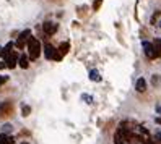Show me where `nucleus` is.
I'll return each instance as SVG.
<instances>
[{
  "label": "nucleus",
  "instance_id": "25",
  "mask_svg": "<svg viewBox=\"0 0 161 144\" xmlns=\"http://www.w3.org/2000/svg\"><path fill=\"white\" fill-rule=\"evenodd\" d=\"M21 144H28V142H21Z\"/></svg>",
  "mask_w": 161,
  "mask_h": 144
},
{
  "label": "nucleus",
  "instance_id": "13",
  "mask_svg": "<svg viewBox=\"0 0 161 144\" xmlns=\"http://www.w3.org/2000/svg\"><path fill=\"white\" fill-rule=\"evenodd\" d=\"M0 144H13V138L5 134V133H2L0 134Z\"/></svg>",
  "mask_w": 161,
  "mask_h": 144
},
{
  "label": "nucleus",
  "instance_id": "6",
  "mask_svg": "<svg viewBox=\"0 0 161 144\" xmlns=\"http://www.w3.org/2000/svg\"><path fill=\"white\" fill-rule=\"evenodd\" d=\"M142 47H143V52H145V55L148 57V59H156V54H155V44L143 41V42H142Z\"/></svg>",
  "mask_w": 161,
  "mask_h": 144
},
{
  "label": "nucleus",
  "instance_id": "12",
  "mask_svg": "<svg viewBox=\"0 0 161 144\" xmlns=\"http://www.w3.org/2000/svg\"><path fill=\"white\" fill-rule=\"evenodd\" d=\"M90 80H91L93 83H99L103 78H101V75H99L98 70H91V71H90Z\"/></svg>",
  "mask_w": 161,
  "mask_h": 144
},
{
  "label": "nucleus",
  "instance_id": "16",
  "mask_svg": "<svg viewBox=\"0 0 161 144\" xmlns=\"http://www.w3.org/2000/svg\"><path fill=\"white\" fill-rule=\"evenodd\" d=\"M81 100H85L86 104H93V97L90 94H81Z\"/></svg>",
  "mask_w": 161,
  "mask_h": 144
},
{
  "label": "nucleus",
  "instance_id": "18",
  "mask_svg": "<svg viewBox=\"0 0 161 144\" xmlns=\"http://www.w3.org/2000/svg\"><path fill=\"white\" fill-rule=\"evenodd\" d=\"M2 131H3V133H10V131H12V125H3Z\"/></svg>",
  "mask_w": 161,
  "mask_h": 144
},
{
  "label": "nucleus",
  "instance_id": "19",
  "mask_svg": "<svg viewBox=\"0 0 161 144\" xmlns=\"http://www.w3.org/2000/svg\"><path fill=\"white\" fill-rule=\"evenodd\" d=\"M8 81V76H0V86H3Z\"/></svg>",
  "mask_w": 161,
  "mask_h": 144
},
{
  "label": "nucleus",
  "instance_id": "3",
  "mask_svg": "<svg viewBox=\"0 0 161 144\" xmlns=\"http://www.w3.org/2000/svg\"><path fill=\"white\" fill-rule=\"evenodd\" d=\"M31 37V29H25L21 31L20 34H18V39L15 42V45L18 47V49H25V45L28 44V39Z\"/></svg>",
  "mask_w": 161,
  "mask_h": 144
},
{
  "label": "nucleus",
  "instance_id": "2",
  "mask_svg": "<svg viewBox=\"0 0 161 144\" xmlns=\"http://www.w3.org/2000/svg\"><path fill=\"white\" fill-rule=\"evenodd\" d=\"M44 55H46L47 60H62V55L59 54V49H55L51 44L44 45Z\"/></svg>",
  "mask_w": 161,
  "mask_h": 144
},
{
  "label": "nucleus",
  "instance_id": "14",
  "mask_svg": "<svg viewBox=\"0 0 161 144\" xmlns=\"http://www.w3.org/2000/svg\"><path fill=\"white\" fill-rule=\"evenodd\" d=\"M153 44H155V54H156V59H159V57H161V44H159L158 41H155Z\"/></svg>",
  "mask_w": 161,
  "mask_h": 144
},
{
  "label": "nucleus",
  "instance_id": "7",
  "mask_svg": "<svg viewBox=\"0 0 161 144\" xmlns=\"http://www.w3.org/2000/svg\"><path fill=\"white\" fill-rule=\"evenodd\" d=\"M16 62H18V55H16V52H12V54L5 59L7 68H15V66H16Z\"/></svg>",
  "mask_w": 161,
  "mask_h": 144
},
{
  "label": "nucleus",
  "instance_id": "11",
  "mask_svg": "<svg viewBox=\"0 0 161 144\" xmlns=\"http://www.w3.org/2000/svg\"><path fill=\"white\" fill-rule=\"evenodd\" d=\"M13 45H15L13 42H8L5 47H2V57H3V59H7V57L12 54V50H13Z\"/></svg>",
  "mask_w": 161,
  "mask_h": 144
},
{
  "label": "nucleus",
  "instance_id": "23",
  "mask_svg": "<svg viewBox=\"0 0 161 144\" xmlns=\"http://www.w3.org/2000/svg\"><path fill=\"white\" fill-rule=\"evenodd\" d=\"M156 41H158V42H159V44H161V39H156Z\"/></svg>",
  "mask_w": 161,
  "mask_h": 144
},
{
  "label": "nucleus",
  "instance_id": "1",
  "mask_svg": "<svg viewBox=\"0 0 161 144\" xmlns=\"http://www.w3.org/2000/svg\"><path fill=\"white\" fill-rule=\"evenodd\" d=\"M26 47H28V55H30V60H37V59H39V55L42 52V47H41V42L37 41L36 37L31 36L30 39H28Z\"/></svg>",
  "mask_w": 161,
  "mask_h": 144
},
{
  "label": "nucleus",
  "instance_id": "8",
  "mask_svg": "<svg viewBox=\"0 0 161 144\" xmlns=\"http://www.w3.org/2000/svg\"><path fill=\"white\" fill-rule=\"evenodd\" d=\"M135 89H137L138 92H145V91H147V81H145V78H138V80H137Z\"/></svg>",
  "mask_w": 161,
  "mask_h": 144
},
{
  "label": "nucleus",
  "instance_id": "17",
  "mask_svg": "<svg viewBox=\"0 0 161 144\" xmlns=\"http://www.w3.org/2000/svg\"><path fill=\"white\" fill-rule=\"evenodd\" d=\"M101 3H103V0H94V2H93V10H94V12H96V10H99Z\"/></svg>",
  "mask_w": 161,
  "mask_h": 144
},
{
  "label": "nucleus",
  "instance_id": "24",
  "mask_svg": "<svg viewBox=\"0 0 161 144\" xmlns=\"http://www.w3.org/2000/svg\"><path fill=\"white\" fill-rule=\"evenodd\" d=\"M158 24H159V26H161V20H159V23H158Z\"/></svg>",
  "mask_w": 161,
  "mask_h": 144
},
{
  "label": "nucleus",
  "instance_id": "21",
  "mask_svg": "<svg viewBox=\"0 0 161 144\" xmlns=\"http://www.w3.org/2000/svg\"><path fill=\"white\" fill-rule=\"evenodd\" d=\"M5 66H7V63H5V62H0V70L5 68Z\"/></svg>",
  "mask_w": 161,
  "mask_h": 144
},
{
  "label": "nucleus",
  "instance_id": "20",
  "mask_svg": "<svg viewBox=\"0 0 161 144\" xmlns=\"http://www.w3.org/2000/svg\"><path fill=\"white\" fill-rule=\"evenodd\" d=\"M156 139L161 142V131H158V133H156Z\"/></svg>",
  "mask_w": 161,
  "mask_h": 144
},
{
  "label": "nucleus",
  "instance_id": "10",
  "mask_svg": "<svg viewBox=\"0 0 161 144\" xmlns=\"http://www.w3.org/2000/svg\"><path fill=\"white\" fill-rule=\"evenodd\" d=\"M18 65H20L23 70H26L28 66H30V55H21L20 60H18Z\"/></svg>",
  "mask_w": 161,
  "mask_h": 144
},
{
  "label": "nucleus",
  "instance_id": "4",
  "mask_svg": "<svg viewBox=\"0 0 161 144\" xmlns=\"http://www.w3.org/2000/svg\"><path fill=\"white\" fill-rule=\"evenodd\" d=\"M59 29V24L57 23H52V21H44L42 24V31L46 36H54L55 33H57Z\"/></svg>",
  "mask_w": 161,
  "mask_h": 144
},
{
  "label": "nucleus",
  "instance_id": "9",
  "mask_svg": "<svg viewBox=\"0 0 161 144\" xmlns=\"http://www.w3.org/2000/svg\"><path fill=\"white\" fill-rule=\"evenodd\" d=\"M69 50H70V42H69V41H65V42H62V44L59 45V54H60L62 57L67 55Z\"/></svg>",
  "mask_w": 161,
  "mask_h": 144
},
{
  "label": "nucleus",
  "instance_id": "15",
  "mask_svg": "<svg viewBox=\"0 0 161 144\" xmlns=\"http://www.w3.org/2000/svg\"><path fill=\"white\" fill-rule=\"evenodd\" d=\"M30 113H31V107H30V105H23V107H21V115H23V117H28Z\"/></svg>",
  "mask_w": 161,
  "mask_h": 144
},
{
  "label": "nucleus",
  "instance_id": "5",
  "mask_svg": "<svg viewBox=\"0 0 161 144\" xmlns=\"http://www.w3.org/2000/svg\"><path fill=\"white\" fill-rule=\"evenodd\" d=\"M12 113H13V104H12V102H3V104H0V118L10 117Z\"/></svg>",
  "mask_w": 161,
  "mask_h": 144
},
{
  "label": "nucleus",
  "instance_id": "22",
  "mask_svg": "<svg viewBox=\"0 0 161 144\" xmlns=\"http://www.w3.org/2000/svg\"><path fill=\"white\" fill-rule=\"evenodd\" d=\"M0 55H2V47H0Z\"/></svg>",
  "mask_w": 161,
  "mask_h": 144
}]
</instances>
